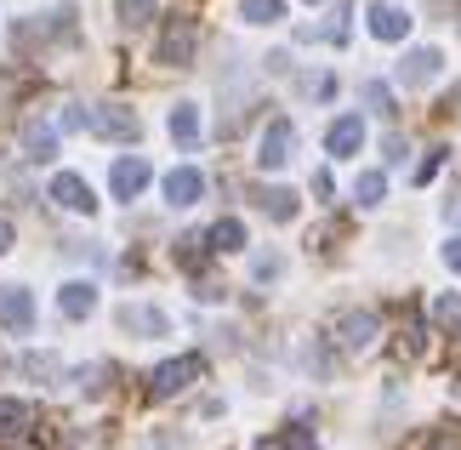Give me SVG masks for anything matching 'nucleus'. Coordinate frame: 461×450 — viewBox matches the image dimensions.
Wrapping results in <instances>:
<instances>
[{"instance_id":"obj_4","label":"nucleus","mask_w":461,"mask_h":450,"mask_svg":"<svg viewBox=\"0 0 461 450\" xmlns=\"http://www.w3.org/2000/svg\"><path fill=\"white\" fill-rule=\"evenodd\" d=\"M86 125H92L97 137H109V142H137V137H143V120H137L131 109H120V103L92 109V120H86Z\"/></svg>"},{"instance_id":"obj_28","label":"nucleus","mask_w":461,"mask_h":450,"mask_svg":"<svg viewBox=\"0 0 461 450\" xmlns=\"http://www.w3.org/2000/svg\"><path fill=\"white\" fill-rule=\"evenodd\" d=\"M86 120H92V115H86L80 103H68V109L58 115V132H86Z\"/></svg>"},{"instance_id":"obj_13","label":"nucleus","mask_w":461,"mask_h":450,"mask_svg":"<svg viewBox=\"0 0 461 450\" xmlns=\"http://www.w3.org/2000/svg\"><path fill=\"white\" fill-rule=\"evenodd\" d=\"M359 142H365V120L359 115H342V120H330V132H325V149L342 160V154H359Z\"/></svg>"},{"instance_id":"obj_24","label":"nucleus","mask_w":461,"mask_h":450,"mask_svg":"<svg viewBox=\"0 0 461 450\" xmlns=\"http://www.w3.org/2000/svg\"><path fill=\"white\" fill-rule=\"evenodd\" d=\"M438 171H445V149H428V160H416V171H411V177H416V188H428Z\"/></svg>"},{"instance_id":"obj_12","label":"nucleus","mask_w":461,"mask_h":450,"mask_svg":"<svg viewBox=\"0 0 461 450\" xmlns=\"http://www.w3.org/2000/svg\"><path fill=\"white\" fill-rule=\"evenodd\" d=\"M120 331H131V336H166L171 331V319L159 314V308H143V302H131V308H120Z\"/></svg>"},{"instance_id":"obj_5","label":"nucleus","mask_w":461,"mask_h":450,"mask_svg":"<svg viewBox=\"0 0 461 450\" xmlns=\"http://www.w3.org/2000/svg\"><path fill=\"white\" fill-rule=\"evenodd\" d=\"M51 206H63V211H75V217H92L97 211V200H92V188H86V177H75V171H58L51 177Z\"/></svg>"},{"instance_id":"obj_22","label":"nucleus","mask_w":461,"mask_h":450,"mask_svg":"<svg viewBox=\"0 0 461 450\" xmlns=\"http://www.w3.org/2000/svg\"><path fill=\"white\" fill-rule=\"evenodd\" d=\"M114 12H120V23L137 29V23H149L154 17V0H114Z\"/></svg>"},{"instance_id":"obj_6","label":"nucleus","mask_w":461,"mask_h":450,"mask_svg":"<svg viewBox=\"0 0 461 450\" xmlns=\"http://www.w3.org/2000/svg\"><path fill=\"white\" fill-rule=\"evenodd\" d=\"M438 69H445V51H438V46H416V51H404L399 80H404V86H433Z\"/></svg>"},{"instance_id":"obj_11","label":"nucleus","mask_w":461,"mask_h":450,"mask_svg":"<svg viewBox=\"0 0 461 450\" xmlns=\"http://www.w3.org/2000/svg\"><path fill=\"white\" fill-rule=\"evenodd\" d=\"M17 149H23L29 160H51V154H58V125L23 120V125H17Z\"/></svg>"},{"instance_id":"obj_10","label":"nucleus","mask_w":461,"mask_h":450,"mask_svg":"<svg viewBox=\"0 0 461 450\" xmlns=\"http://www.w3.org/2000/svg\"><path fill=\"white\" fill-rule=\"evenodd\" d=\"M0 326L6 331H29L34 326V297L23 285H0Z\"/></svg>"},{"instance_id":"obj_31","label":"nucleus","mask_w":461,"mask_h":450,"mask_svg":"<svg viewBox=\"0 0 461 450\" xmlns=\"http://www.w3.org/2000/svg\"><path fill=\"white\" fill-rule=\"evenodd\" d=\"M433 319H445V326H456V319H461V302H456V297H438V302H433Z\"/></svg>"},{"instance_id":"obj_15","label":"nucleus","mask_w":461,"mask_h":450,"mask_svg":"<svg viewBox=\"0 0 461 450\" xmlns=\"http://www.w3.org/2000/svg\"><path fill=\"white\" fill-rule=\"evenodd\" d=\"M200 194H205V177L194 171V166H183V171L166 177V206H194Z\"/></svg>"},{"instance_id":"obj_30","label":"nucleus","mask_w":461,"mask_h":450,"mask_svg":"<svg viewBox=\"0 0 461 450\" xmlns=\"http://www.w3.org/2000/svg\"><path fill=\"white\" fill-rule=\"evenodd\" d=\"M428 450H461V427H438L428 439Z\"/></svg>"},{"instance_id":"obj_9","label":"nucleus","mask_w":461,"mask_h":450,"mask_svg":"<svg viewBox=\"0 0 461 450\" xmlns=\"http://www.w3.org/2000/svg\"><path fill=\"white\" fill-rule=\"evenodd\" d=\"M376 336H382L376 314H342V319H336V342H342L348 354H365V348H370Z\"/></svg>"},{"instance_id":"obj_2","label":"nucleus","mask_w":461,"mask_h":450,"mask_svg":"<svg viewBox=\"0 0 461 450\" xmlns=\"http://www.w3.org/2000/svg\"><path fill=\"white\" fill-rule=\"evenodd\" d=\"M200 376H205V359H200V354L166 359V365H154V376H149V393H154V399H171V393H183L188 382H200Z\"/></svg>"},{"instance_id":"obj_18","label":"nucleus","mask_w":461,"mask_h":450,"mask_svg":"<svg viewBox=\"0 0 461 450\" xmlns=\"http://www.w3.org/2000/svg\"><path fill=\"white\" fill-rule=\"evenodd\" d=\"M205 245H211V251H245V223H234V217H222L217 228L205 234Z\"/></svg>"},{"instance_id":"obj_1","label":"nucleus","mask_w":461,"mask_h":450,"mask_svg":"<svg viewBox=\"0 0 461 450\" xmlns=\"http://www.w3.org/2000/svg\"><path fill=\"white\" fill-rule=\"evenodd\" d=\"M194 46H200V23H194L188 12H176V17H166V34H159L154 58L166 63V69H188L194 63Z\"/></svg>"},{"instance_id":"obj_27","label":"nucleus","mask_w":461,"mask_h":450,"mask_svg":"<svg viewBox=\"0 0 461 450\" xmlns=\"http://www.w3.org/2000/svg\"><path fill=\"white\" fill-rule=\"evenodd\" d=\"M365 103H370V109H382V115H387V109H393V92H387L382 80H365Z\"/></svg>"},{"instance_id":"obj_29","label":"nucleus","mask_w":461,"mask_h":450,"mask_svg":"<svg viewBox=\"0 0 461 450\" xmlns=\"http://www.w3.org/2000/svg\"><path fill=\"white\" fill-rule=\"evenodd\" d=\"M279 450H313V434H308V427H285V439H279Z\"/></svg>"},{"instance_id":"obj_17","label":"nucleus","mask_w":461,"mask_h":450,"mask_svg":"<svg viewBox=\"0 0 461 450\" xmlns=\"http://www.w3.org/2000/svg\"><path fill=\"white\" fill-rule=\"evenodd\" d=\"M29 422H34V410H29L23 399H0V439L29 434Z\"/></svg>"},{"instance_id":"obj_26","label":"nucleus","mask_w":461,"mask_h":450,"mask_svg":"<svg viewBox=\"0 0 461 450\" xmlns=\"http://www.w3.org/2000/svg\"><path fill=\"white\" fill-rule=\"evenodd\" d=\"M103 376H114V371H109V365L97 359V365H80V371H75V382H80L86 393H97V388H103Z\"/></svg>"},{"instance_id":"obj_19","label":"nucleus","mask_w":461,"mask_h":450,"mask_svg":"<svg viewBox=\"0 0 461 450\" xmlns=\"http://www.w3.org/2000/svg\"><path fill=\"white\" fill-rule=\"evenodd\" d=\"M257 200H262V211H268L274 223L296 217V194H291V188H257Z\"/></svg>"},{"instance_id":"obj_34","label":"nucleus","mask_w":461,"mask_h":450,"mask_svg":"<svg viewBox=\"0 0 461 450\" xmlns=\"http://www.w3.org/2000/svg\"><path fill=\"white\" fill-rule=\"evenodd\" d=\"M313 6H319V0H313Z\"/></svg>"},{"instance_id":"obj_7","label":"nucleus","mask_w":461,"mask_h":450,"mask_svg":"<svg viewBox=\"0 0 461 450\" xmlns=\"http://www.w3.org/2000/svg\"><path fill=\"white\" fill-rule=\"evenodd\" d=\"M365 23H370V34H376V41H387V46H393V41H404V34H411V12H404V6H393V0H376Z\"/></svg>"},{"instance_id":"obj_3","label":"nucleus","mask_w":461,"mask_h":450,"mask_svg":"<svg viewBox=\"0 0 461 450\" xmlns=\"http://www.w3.org/2000/svg\"><path fill=\"white\" fill-rule=\"evenodd\" d=\"M291 154H296V125L291 120H268V132L257 142V166L262 171H285Z\"/></svg>"},{"instance_id":"obj_23","label":"nucleus","mask_w":461,"mask_h":450,"mask_svg":"<svg viewBox=\"0 0 461 450\" xmlns=\"http://www.w3.org/2000/svg\"><path fill=\"white\" fill-rule=\"evenodd\" d=\"M240 17H245V23H274L279 0H240Z\"/></svg>"},{"instance_id":"obj_32","label":"nucleus","mask_w":461,"mask_h":450,"mask_svg":"<svg viewBox=\"0 0 461 450\" xmlns=\"http://www.w3.org/2000/svg\"><path fill=\"white\" fill-rule=\"evenodd\" d=\"M12 245H17V228H12V217H0V257H6Z\"/></svg>"},{"instance_id":"obj_21","label":"nucleus","mask_w":461,"mask_h":450,"mask_svg":"<svg viewBox=\"0 0 461 450\" xmlns=\"http://www.w3.org/2000/svg\"><path fill=\"white\" fill-rule=\"evenodd\" d=\"M353 194H359V206H382L387 200V177L382 171H365L359 183H353Z\"/></svg>"},{"instance_id":"obj_20","label":"nucleus","mask_w":461,"mask_h":450,"mask_svg":"<svg viewBox=\"0 0 461 450\" xmlns=\"http://www.w3.org/2000/svg\"><path fill=\"white\" fill-rule=\"evenodd\" d=\"M303 41H336V46H342V41H348V6H336L330 23H308Z\"/></svg>"},{"instance_id":"obj_8","label":"nucleus","mask_w":461,"mask_h":450,"mask_svg":"<svg viewBox=\"0 0 461 450\" xmlns=\"http://www.w3.org/2000/svg\"><path fill=\"white\" fill-rule=\"evenodd\" d=\"M149 177H154V166H149V160L126 154V160H114V171H109V194H114V200H131V194L143 188Z\"/></svg>"},{"instance_id":"obj_25","label":"nucleus","mask_w":461,"mask_h":450,"mask_svg":"<svg viewBox=\"0 0 461 450\" xmlns=\"http://www.w3.org/2000/svg\"><path fill=\"white\" fill-rule=\"evenodd\" d=\"M23 371L29 376H41V382H51V376H63V365L51 354H23Z\"/></svg>"},{"instance_id":"obj_33","label":"nucleus","mask_w":461,"mask_h":450,"mask_svg":"<svg viewBox=\"0 0 461 450\" xmlns=\"http://www.w3.org/2000/svg\"><path fill=\"white\" fill-rule=\"evenodd\" d=\"M445 262H450L456 274H461V240H445Z\"/></svg>"},{"instance_id":"obj_16","label":"nucleus","mask_w":461,"mask_h":450,"mask_svg":"<svg viewBox=\"0 0 461 450\" xmlns=\"http://www.w3.org/2000/svg\"><path fill=\"white\" fill-rule=\"evenodd\" d=\"M200 132H205L200 109H194V103H176V109H171V137L183 142V149H194V142H200Z\"/></svg>"},{"instance_id":"obj_14","label":"nucleus","mask_w":461,"mask_h":450,"mask_svg":"<svg viewBox=\"0 0 461 450\" xmlns=\"http://www.w3.org/2000/svg\"><path fill=\"white\" fill-rule=\"evenodd\" d=\"M92 308H97V285L92 280H68L63 291H58V314L63 319H86Z\"/></svg>"}]
</instances>
